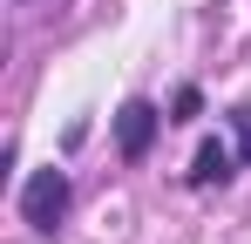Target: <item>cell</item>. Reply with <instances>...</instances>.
Segmentation results:
<instances>
[{
    "instance_id": "cell-1",
    "label": "cell",
    "mask_w": 251,
    "mask_h": 244,
    "mask_svg": "<svg viewBox=\"0 0 251 244\" xmlns=\"http://www.w3.org/2000/svg\"><path fill=\"white\" fill-rule=\"evenodd\" d=\"M21 217H27L34 231H54V224L68 217V170H34L27 190H21Z\"/></svg>"
},
{
    "instance_id": "cell-2",
    "label": "cell",
    "mask_w": 251,
    "mask_h": 244,
    "mask_svg": "<svg viewBox=\"0 0 251 244\" xmlns=\"http://www.w3.org/2000/svg\"><path fill=\"white\" fill-rule=\"evenodd\" d=\"M156 122H163V116H156V102H143V95L116 109V143H123V156H129V163H143V156H150Z\"/></svg>"
},
{
    "instance_id": "cell-3",
    "label": "cell",
    "mask_w": 251,
    "mask_h": 244,
    "mask_svg": "<svg viewBox=\"0 0 251 244\" xmlns=\"http://www.w3.org/2000/svg\"><path fill=\"white\" fill-rule=\"evenodd\" d=\"M231 163H238V149L210 136L204 149H197V163H190V183H197V190H210V183H224V176H231Z\"/></svg>"
},
{
    "instance_id": "cell-4",
    "label": "cell",
    "mask_w": 251,
    "mask_h": 244,
    "mask_svg": "<svg viewBox=\"0 0 251 244\" xmlns=\"http://www.w3.org/2000/svg\"><path fill=\"white\" fill-rule=\"evenodd\" d=\"M197 109H204V95H197V88H176V116H170V122H190Z\"/></svg>"
},
{
    "instance_id": "cell-5",
    "label": "cell",
    "mask_w": 251,
    "mask_h": 244,
    "mask_svg": "<svg viewBox=\"0 0 251 244\" xmlns=\"http://www.w3.org/2000/svg\"><path fill=\"white\" fill-rule=\"evenodd\" d=\"M231 122H238V156L251 163V109H238V116H231Z\"/></svg>"
}]
</instances>
